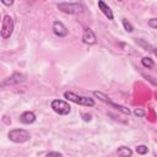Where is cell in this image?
<instances>
[{
	"mask_svg": "<svg viewBox=\"0 0 157 157\" xmlns=\"http://www.w3.org/2000/svg\"><path fill=\"white\" fill-rule=\"evenodd\" d=\"M64 97L67 101L74 102V103L80 104V105H85V107H93L94 105V101L92 98H88V97H85V96H80V94H76V93L70 92V91L64 92Z\"/></svg>",
	"mask_w": 157,
	"mask_h": 157,
	"instance_id": "6da1fadb",
	"label": "cell"
},
{
	"mask_svg": "<svg viewBox=\"0 0 157 157\" xmlns=\"http://www.w3.org/2000/svg\"><path fill=\"white\" fill-rule=\"evenodd\" d=\"M9 139L15 144H23L31 139V134L25 129H13L9 132Z\"/></svg>",
	"mask_w": 157,
	"mask_h": 157,
	"instance_id": "7a4b0ae2",
	"label": "cell"
},
{
	"mask_svg": "<svg viewBox=\"0 0 157 157\" xmlns=\"http://www.w3.org/2000/svg\"><path fill=\"white\" fill-rule=\"evenodd\" d=\"M58 9L64 12V13H70V15H76L83 12V6L78 2H61L58 4Z\"/></svg>",
	"mask_w": 157,
	"mask_h": 157,
	"instance_id": "3957f363",
	"label": "cell"
},
{
	"mask_svg": "<svg viewBox=\"0 0 157 157\" xmlns=\"http://www.w3.org/2000/svg\"><path fill=\"white\" fill-rule=\"evenodd\" d=\"M93 96H94V97H97L99 101H102V102H104V103H107V104L112 105L113 108H115V109L120 110L121 113L128 114V115L130 114L129 108H126V107H124V105H120V104H118V103H114L113 101H110V98H109L107 94H104V93H102V92H99V91H93Z\"/></svg>",
	"mask_w": 157,
	"mask_h": 157,
	"instance_id": "277c9868",
	"label": "cell"
},
{
	"mask_svg": "<svg viewBox=\"0 0 157 157\" xmlns=\"http://www.w3.org/2000/svg\"><path fill=\"white\" fill-rule=\"evenodd\" d=\"M12 32H13V20L10 15H5L1 22V37L4 39H7L11 37Z\"/></svg>",
	"mask_w": 157,
	"mask_h": 157,
	"instance_id": "5b68a950",
	"label": "cell"
},
{
	"mask_svg": "<svg viewBox=\"0 0 157 157\" xmlns=\"http://www.w3.org/2000/svg\"><path fill=\"white\" fill-rule=\"evenodd\" d=\"M50 107L55 113H58L60 115H67L71 112L70 104L63 99H53L50 103Z\"/></svg>",
	"mask_w": 157,
	"mask_h": 157,
	"instance_id": "8992f818",
	"label": "cell"
},
{
	"mask_svg": "<svg viewBox=\"0 0 157 157\" xmlns=\"http://www.w3.org/2000/svg\"><path fill=\"white\" fill-rule=\"evenodd\" d=\"M53 32L58 36V37H66L69 34V29L67 27L60 22V21H54L53 22Z\"/></svg>",
	"mask_w": 157,
	"mask_h": 157,
	"instance_id": "52a82bcc",
	"label": "cell"
},
{
	"mask_svg": "<svg viewBox=\"0 0 157 157\" xmlns=\"http://www.w3.org/2000/svg\"><path fill=\"white\" fill-rule=\"evenodd\" d=\"M82 40L85 44H88V45H92L97 42V37L94 34V32L91 29V28H85L83 31V34H82Z\"/></svg>",
	"mask_w": 157,
	"mask_h": 157,
	"instance_id": "ba28073f",
	"label": "cell"
},
{
	"mask_svg": "<svg viewBox=\"0 0 157 157\" xmlns=\"http://www.w3.org/2000/svg\"><path fill=\"white\" fill-rule=\"evenodd\" d=\"M23 81H25V75H22L20 72H15L2 82V86H5V85H17V83L23 82Z\"/></svg>",
	"mask_w": 157,
	"mask_h": 157,
	"instance_id": "9c48e42d",
	"label": "cell"
},
{
	"mask_svg": "<svg viewBox=\"0 0 157 157\" xmlns=\"http://www.w3.org/2000/svg\"><path fill=\"white\" fill-rule=\"evenodd\" d=\"M98 7H99V10L103 12V15H104L108 20H113V18H114V15H113L112 9H110L103 0H98Z\"/></svg>",
	"mask_w": 157,
	"mask_h": 157,
	"instance_id": "30bf717a",
	"label": "cell"
},
{
	"mask_svg": "<svg viewBox=\"0 0 157 157\" xmlns=\"http://www.w3.org/2000/svg\"><path fill=\"white\" fill-rule=\"evenodd\" d=\"M20 121L22 124H32L36 121V114L33 112H23L21 115H20Z\"/></svg>",
	"mask_w": 157,
	"mask_h": 157,
	"instance_id": "8fae6325",
	"label": "cell"
},
{
	"mask_svg": "<svg viewBox=\"0 0 157 157\" xmlns=\"http://www.w3.org/2000/svg\"><path fill=\"white\" fill-rule=\"evenodd\" d=\"M117 155L120 156V157H128V156H131L132 155V151L129 148V147H125V146H121L117 150Z\"/></svg>",
	"mask_w": 157,
	"mask_h": 157,
	"instance_id": "7c38bea8",
	"label": "cell"
},
{
	"mask_svg": "<svg viewBox=\"0 0 157 157\" xmlns=\"http://www.w3.org/2000/svg\"><path fill=\"white\" fill-rule=\"evenodd\" d=\"M141 64H142L145 67H147V69H152V67L155 66V63H153V60H152L151 58H148V56H145V58H142V59H141Z\"/></svg>",
	"mask_w": 157,
	"mask_h": 157,
	"instance_id": "4fadbf2b",
	"label": "cell"
},
{
	"mask_svg": "<svg viewBox=\"0 0 157 157\" xmlns=\"http://www.w3.org/2000/svg\"><path fill=\"white\" fill-rule=\"evenodd\" d=\"M123 26H124V28H125V31L126 32H129V33H131L132 31H134V27H132V25L126 20V18H123Z\"/></svg>",
	"mask_w": 157,
	"mask_h": 157,
	"instance_id": "5bb4252c",
	"label": "cell"
},
{
	"mask_svg": "<svg viewBox=\"0 0 157 157\" xmlns=\"http://www.w3.org/2000/svg\"><path fill=\"white\" fill-rule=\"evenodd\" d=\"M136 152H137L139 155H145V153L148 152V147L145 146V145H139V146L136 147Z\"/></svg>",
	"mask_w": 157,
	"mask_h": 157,
	"instance_id": "9a60e30c",
	"label": "cell"
},
{
	"mask_svg": "<svg viewBox=\"0 0 157 157\" xmlns=\"http://www.w3.org/2000/svg\"><path fill=\"white\" fill-rule=\"evenodd\" d=\"M134 114H135L136 117H139V118H144V117L146 115V112H145L144 109H141V108H136V109L134 110Z\"/></svg>",
	"mask_w": 157,
	"mask_h": 157,
	"instance_id": "2e32d148",
	"label": "cell"
},
{
	"mask_svg": "<svg viewBox=\"0 0 157 157\" xmlns=\"http://www.w3.org/2000/svg\"><path fill=\"white\" fill-rule=\"evenodd\" d=\"M148 26H150L151 28L157 29V18H150V20H148Z\"/></svg>",
	"mask_w": 157,
	"mask_h": 157,
	"instance_id": "e0dca14e",
	"label": "cell"
},
{
	"mask_svg": "<svg viewBox=\"0 0 157 157\" xmlns=\"http://www.w3.org/2000/svg\"><path fill=\"white\" fill-rule=\"evenodd\" d=\"M13 1H15V0H1V2H2L5 6H11V5L13 4Z\"/></svg>",
	"mask_w": 157,
	"mask_h": 157,
	"instance_id": "ac0fdd59",
	"label": "cell"
},
{
	"mask_svg": "<svg viewBox=\"0 0 157 157\" xmlns=\"http://www.w3.org/2000/svg\"><path fill=\"white\" fill-rule=\"evenodd\" d=\"M82 119H83L85 121H90V120H91V115L87 114V113H83V114H82Z\"/></svg>",
	"mask_w": 157,
	"mask_h": 157,
	"instance_id": "d6986e66",
	"label": "cell"
},
{
	"mask_svg": "<svg viewBox=\"0 0 157 157\" xmlns=\"http://www.w3.org/2000/svg\"><path fill=\"white\" fill-rule=\"evenodd\" d=\"M47 156H58V157H61L63 155H61L60 152H48Z\"/></svg>",
	"mask_w": 157,
	"mask_h": 157,
	"instance_id": "ffe728a7",
	"label": "cell"
},
{
	"mask_svg": "<svg viewBox=\"0 0 157 157\" xmlns=\"http://www.w3.org/2000/svg\"><path fill=\"white\" fill-rule=\"evenodd\" d=\"M153 53H155V55L157 56V48H155V49H153Z\"/></svg>",
	"mask_w": 157,
	"mask_h": 157,
	"instance_id": "44dd1931",
	"label": "cell"
},
{
	"mask_svg": "<svg viewBox=\"0 0 157 157\" xmlns=\"http://www.w3.org/2000/svg\"><path fill=\"white\" fill-rule=\"evenodd\" d=\"M118 1H121V0H118Z\"/></svg>",
	"mask_w": 157,
	"mask_h": 157,
	"instance_id": "7402d4cb",
	"label": "cell"
}]
</instances>
